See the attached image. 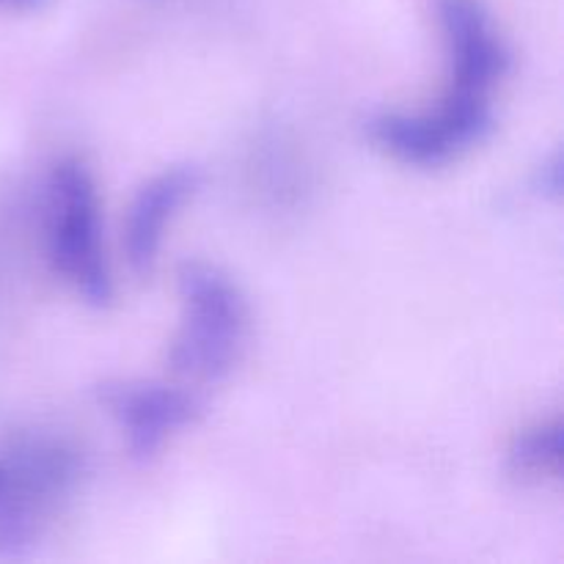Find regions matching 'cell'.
I'll list each match as a JSON object with an SVG mask.
<instances>
[{
	"mask_svg": "<svg viewBox=\"0 0 564 564\" xmlns=\"http://www.w3.org/2000/svg\"><path fill=\"white\" fill-rule=\"evenodd\" d=\"M182 323L169 350L171 372L193 383H218L240 364L248 341V301L218 264L187 259L176 268Z\"/></svg>",
	"mask_w": 564,
	"mask_h": 564,
	"instance_id": "6da1fadb",
	"label": "cell"
},
{
	"mask_svg": "<svg viewBox=\"0 0 564 564\" xmlns=\"http://www.w3.org/2000/svg\"><path fill=\"white\" fill-rule=\"evenodd\" d=\"M44 242L50 264L77 297L97 308L113 301V273L102 246L97 185L83 160L61 158L50 169Z\"/></svg>",
	"mask_w": 564,
	"mask_h": 564,
	"instance_id": "7a4b0ae2",
	"label": "cell"
},
{
	"mask_svg": "<svg viewBox=\"0 0 564 564\" xmlns=\"http://www.w3.org/2000/svg\"><path fill=\"white\" fill-rule=\"evenodd\" d=\"M83 477V460L66 441L20 438L0 452V556L33 549L61 501Z\"/></svg>",
	"mask_w": 564,
	"mask_h": 564,
	"instance_id": "3957f363",
	"label": "cell"
},
{
	"mask_svg": "<svg viewBox=\"0 0 564 564\" xmlns=\"http://www.w3.org/2000/svg\"><path fill=\"white\" fill-rule=\"evenodd\" d=\"M496 127L494 108H463L441 102L433 113L386 110L369 119V138L380 152L413 169H441L490 138Z\"/></svg>",
	"mask_w": 564,
	"mask_h": 564,
	"instance_id": "277c9868",
	"label": "cell"
},
{
	"mask_svg": "<svg viewBox=\"0 0 564 564\" xmlns=\"http://www.w3.org/2000/svg\"><path fill=\"white\" fill-rule=\"evenodd\" d=\"M441 31L449 47L452 88L444 99L494 102V91L507 77L512 53L482 0H435Z\"/></svg>",
	"mask_w": 564,
	"mask_h": 564,
	"instance_id": "5b68a950",
	"label": "cell"
},
{
	"mask_svg": "<svg viewBox=\"0 0 564 564\" xmlns=\"http://www.w3.org/2000/svg\"><path fill=\"white\" fill-rule=\"evenodd\" d=\"M97 400L119 424L135 460H152L165 441L202 416V400L193 391L154 380H108Z\"/></svg>",
	"mask_w": 564,
	"mask_h": 564,
	"instance_id": "8992f818",
	"label": "cell"
},
{
	"mask_svg": "<svg viewBox=\"0 0 564 564\" xmlns=\"http://www.w3.org/2000/svg\"><path fill=\"white\" fill-rule=\"evenodd\" d=\"M204 174L196 165H171L141 185L127 209L124 253L138 275L152 273L158 253L163 248L165 229L182 207L202 187Z\"/></svg>",
	"mask_w": 564,
	"mask_h": 564,
	"instance_id": "52a82bcc",
	"label": "cell"
},
{
	"mask_svg": "<svg viewBox=\"0 0 564 564\" xmlns=\"http://www.w3.org/2000/svg\"><path fill=\"white\" fill-rule=\"evenodd\" d=\"M507 463L510 471L527 482L560 479L564 463V430L560 419H545L518 433Z\"/></svg>",
	"mask_w": 564,
	"mask_h": 564,
	"instance_id": "ba28073f",
	"label": "cell"
},
{
	"mask_svg": "<svg viewBox=\"0 0 564 564\" xmlns=\"http://www.w3.org/2000/svg\"><path fill=\"white\" fill-rule=\"evenodd\" d=\"M534 187L549 198L562 196V154L560 152H554L549 160H543V165L538 169V176H534Z\"/></svg>",
	"mask_w": 564,
	"mask_h": 564,
	"instance_id": "9c48e42d",
	"label": "cell"
},
{
	"mask_svg": "<svg viewBox=\"0 0 564 564\" xmlns=\"http://www.w3.org/2000/svg\"><path fill=\"white\" fill-rule=\"evenodd\" d=\"M47 0H0V11H33Z\"/></svg>",
	"mask_w": 564,
	"mask_h": 564,
	"instance_id": "30bf717a",
	"label": "cell"
}]
</instances>
